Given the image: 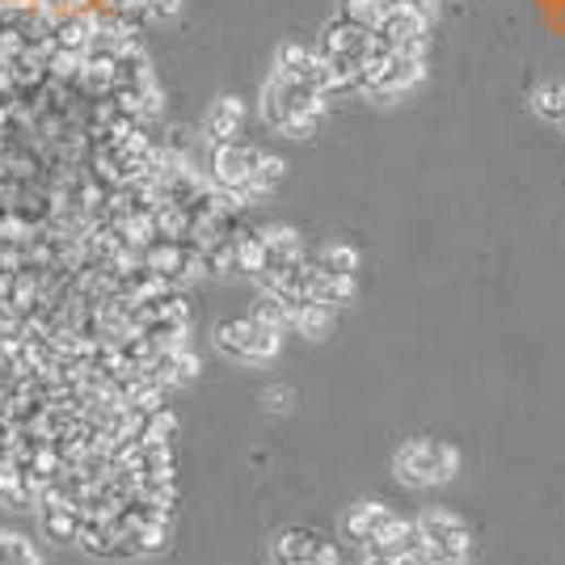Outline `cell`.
<instances>
[{
  "label": "cell",
  "instance_id": "2e32d148",
  "mask_svg": "<svg viewBox=\"0 0 565 565\" xmlns=\"http://www.w3.org/2000/svg\"><path fill=\"white\" fill-rule=\"evenodd\" d=\"M384 13H388V0H342V13L338 18H347V22H354V26L363 30H376Z\"/></svg>",
  "mask_w": 565,
  "mask_h": 565
},
{
  "label": "cell",
  "instance_id": "d6986e66",
  "mask_svg": "<svg viewBox=\"0 0 565 565\" xmlns=\"http://www.w3.org/2000/svg\"><path fill=\"white\" fill-rule=\"evenodd\" d=\"M253 321L274 329V334H283V329H292V308H287L279 296H267V292H262L258 308H253Z\"/></svg>",
  "mask_w": 565,
  "mask_h": 565
},
{
  "label": "cell",
  "instance_id": "5bb4252c",
  "mask_svg": "<svg viewBox=\"0 0 565 565\" xmlns=\"http://www.w3.org/2000/svg\"><path fill=\"white\" fill-rule=\"evenodd\" d=\"M43 519V532L55 544H77L81 540V511L77 507H52V511H38Z\"/></svg>",
  "mask_w": 565,
  "mask_h": 565
},
{
  "label": "cell",
  "instance_id": "7c38bea8",
  "mask_svg": "<svg viewBox=\"0 0 565 565\" xmlns=\"http://www.w3.org/2000/svg\"><path fill=\"white\" fill-rule=\"evenodd\" d=\"M241 123H245L241 98H219L216 106L207 110V139L212 144H228V139L241 135Z\"/></svg>",
  "mask_w": 565,
  "mask_h": 565
},
{
  "label": "cell",
  "instance_id": "e0dca14e",
  "mask_svg": "<svg viewBox=\"0 0 565 565\" xmlns=\"http://www.w3.org/2000/svg\"><path fill=\"white\" fill-rule=\"evenodd\" d=\"M313 262H317L321 270H329V274H350V279H354V270H359V253H354L350 245L334 241V245H325Z\"/></svg>",
  "mask_w": 565,
  "mask_h": 565
},
{
  "label": "cell",
  "instance_id": "6da1fadb",
  "mask_svg": "<svg viewBox=\"0 0 565 565\" xmlns=\"http://www.w3.org/2000/svg\"><path fill=\"white\" fill-rule=\"evenodd\" d=\"M325 98H329V77L313 72V77H287V72H270L262 84V118L274 132L304 139L313 135L317 118L325 114Z\"/></svg>",
  "mask_w": 565,
  "mask_h": 565
},
{
  "label": "cell",
  "instance_id": "ba28073f",
  "mask_svg": "<svg viewBox=\"0 0 565 565\" xmlns=\"http://www.w3.org/2000/svg\"><path fill=\"white\" fill-rule=\"evenodd\" d=\"M274 562L279 565H342V549L313 528H287L274 536Z\"/></svg>",
  "mask_w": 565,
  "mask_h": 565
},
{
  "label": "cell",
  "instance_id": "603a6c76",
  "mask_svg": "<svg viewBox=\"0 0 565 565\" xmlns=\"http://www.w3.org/2000/svg\"><path fill=\"white\" fill-rule=\"evenodd\" d=\"M363 565H393V562H388V557H372V553H368V562H363Z\"/></svg>",
  "mask_w": 565,
  "mask_h": 565
},
{
  "label": "cell",
  "instance_id": "7402d4cb",
  "mask_svg": "<svg viewBox=\"0 0 565 565\" xmlns=\"http://www.w3.org/2000/svg\"><path fill=\"white\" fill-rule=\"evenodd\" d=\"M388 4H405V9H418V13H427L431 18L434 0H388Z\"/></svg>",
  "mask_w": 565,
  "mask_h": 565
},
{
  "label": "cell",
  "instance_id": "277c9868",
  "mask_svg": "<svg viewBox=\"0 0 565 565\" xmlns=\"http://www.w3.org/2000/svg\"><path fill=\"white\" fill-rule=\"evenodd\" d=\"M422 72H427V68H422V55L418 52H384V47H376L368 72H363V81H359V93L388 102V98L409 93L414 84L422 81Z\"/></svg>",
  "mask_w": 565,
  "mask_h": 565
},
{
  "label": "cell",
  "instance_id": "5b68a950",
  "mask_svg": "<svg viewBox=\"0 0 565 565\" xmlns=\"http://www.w3.org/2000/svg\"><path fill=\"white\" fill-rule=\"evenodd\" d=\"M258 157H262V148H249V144H237V139L212 148V178H207V182L216 190H224L237 212L253 203L249 178H253V169H258Z\"/></svg>",
  "mask_w": 565,
  "mask_h": 565
},
{
  "label": "cell",
  "instance_id": "52a82bcc",
  "mask_svg": "<svg viewBox=\"0 0 565 565\" xmlns=\"http://www.w3.org/2000/svg\"><path fill=\"white\" fill-rule=\"evenodd\" d=\"M418 536L427 544V553H431L434 562H452V565H464L468 562V553H473V532H468V523L452 511H422L418 519Z\"/></svg>",
  "mask_w": 565,
  "mask_h": 565
},
{
  "label": "cell",
  "instance_id": "ffe728a7",
  "mask_svg": "<svg viewBox=\"0 0 565 565\" xmlns=\"http://www.w3.org/2000/svg\"><path fill=\"white\" fill-rule=\"evenodd\" d=\"M4 557H9V565H43V557L34 553L26 536H4Z\"/></svg>",
  "mask_w": 565,
  "mask_h": 565
},
{
  "label": "cell",
  "instance_id": "44dd1931",
  "mask_svg": "<svg viewBox=\"0 0 565 565\" xmlns=\"http://www.w3.org/2000/svg\"><path fill=\"white\" fill-rule=\"evenodd\" d=\"M267 405L279 414V409H287L292 405V388H267Z\"/></svg>",
  "mask_w": 565,
  "mask_h": 565
},
{
  "label": "cell",
  "instance_id": "ac0fdd59",
  "mask_svg": "<svg viewBox=\"0 0 565 565\" xmlns=\"http://www.w3.org/2000/svg\"><path fill=\"white\" fill-rule=\"evenodd\" d=\"M532 106L540 118H549L553 127H565V84H544L532 93Z\"/></svg>",
  "mask_w": 565,
  "mask_h": 565
},
{
  "label": "cell",
  "instance_id": "4fadbf2b",
  "mask_svg": "<svg viewBox=\"0 0 565 565\" xmlns=\"http://www.w3.org/2000/svg\"><path fill=\"white\" fill-rule=\"evenodd\" d=\"M292 329H300L304 338H329V329H334V308L329 304H317V300H304L292 308Z\"/></svg>",
  "mask_w": 565,
  "mask_h": 565
},
{
  "label": "cell",
  "instance_id": "8992f818",
  "mask_svg": "<svg viewBox=\"0 0 565 565\" xmlns=\"http://www.w3.org/2000/svg\"><path fill=\"white\" fill-rule=\"evenodd\" d=\"M283 347V334H274L253 317H228L216 325V350L237 363H270Z\"/></svg>",
  "mask_w": 565,
  "mask_h": 565
},
{
  "label": "cell",
  "instance_id": "3957f363",
  "mask_svg": "<svg viewBox=\"0 0 565 565\" xmlns=\"http://www.w3.org/2000/svg\"><path fill=\"white\" fill-rule=\"evenodd\" d=\"M393 468L405 485H443L456 477L460 468V452L439 443V439H409L397 448Z\"/></svg>",
  "mask_w": 565,
  "mask_h": 565
},
{
  "label": "cell",
  "instance_id": "9c48e42d",
  "mask_svg": "<svg viewBox=\"0 0 565 565\" xmlns=\"http://www.w3.org/2000/svg\"><path fill=\"white\" fill-rule=\"evenodd\" d=\"M372 34H376V47H384V52L422 55V47H427V13L405 9V4H388V13L380 18V26Z\"/></svg>",
  "mask_w": 565,
  "mask_h": 565
},
{
  "label": "cell",
  "instance_id": "8fae6325",
  "mask_svg": "<svg viewBox=\"0 0 565 565\" xmlns=\"http://www.w3.org/2000/svg\"><path fill=\"white\" fill-rule=\"evenodd\" d=\"M388 515L393 511H388L384 502H372V498H368V502H354V507L347 511V519H342V532H347L350 544H359V549H363V544L384 528V519H388Z\"/></svg>",
  "mask_w": 565,
  "mask_h": 565
},
{
  "label": "cell",
  "instance_id": "30bf717a",
  "mask_svg": "<svg viewBox=\"0 0 565 565\" xmlns=\"http://www.w3.org/2000/svg\"><path fill=\"white\" fill-rule=\"evenodd\" d=\"M418 540L422 536H418V523H414V519H405V515H388V519H384V528H380L376 536L368 540L363 549H368L372 557H388V562H393V557L409 553Z\"/></svg>",
  "mask_w": 565,
  "mask_h": 565
},
{
  "label": "cell",
  "instance_id": "9a60e30c",
  "mask_svg": "<svg viewBox=\"0 0 565 565\" xmlns=\"http://www.w3.org/2000/svg\"><path fill=\"white\" fill-rule=\"evenodd\" d=\"M283 178H287V161L262 152V157H258V169H253V178H249V194H253V199H267L270 190L279 187Z\"/></svg>",
  "mask_w": 565,
  "mask_h": 565
},
{
  "label": "cell",
  "instance_id": "7a4b0ae2",
  "mask_svg": "<svg viewBox=\"0 0 565 565\" xmlns=\"http://www.w3.org/2000/svg\"><path fill=\"white\" fill-rule=\"evenodd\" d=\"M317 55H321V64H325V77H329V93H338V89H359L368 64H372V55H376V34L354 26L347 18H334V22L321 30Z\"/></svg>",
  "mask_w": 565,
  "mask_h": 565
}]
</instances>
